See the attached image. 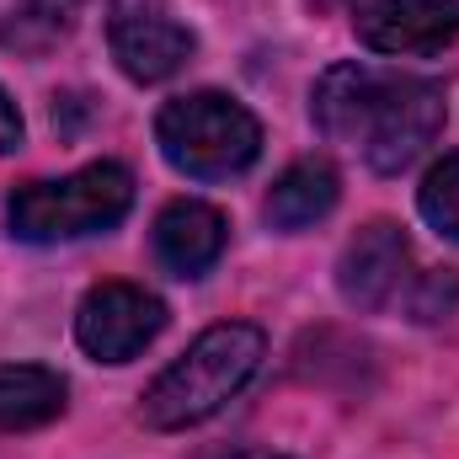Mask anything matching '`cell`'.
I'll use <instances>...</instances> for the list:
<instances>
[{
    "label": "cell",
    "mask_w": 459,
    "mask_h": 459,
    "mask_svg": "<svg viewBox=\"0 0 459 459\" xmlns=\"http://www.w3.org/2000/svg\"><path fill=\"white\" fill-rule=\"evenodd\" d=\"M108 43H113L117 70L128 81H139V86L171 81L198 48V38L166 11V0H113Z\"/></svg>",
    "instance_id": "8992f818"
},
{
    "label": "cell",
    "mask_w": 459,
    "mask_h": 459,
    "mask_svg": "<svg viewBox=\"0 0 459 459\" xmlns=\"http://www.w3.org/2000/svg\"><path fill=\"white\" fill-rule=\"evenodd\" d=\"M406 278H411V240L390 220L363 225L337 262V289L352 310H385L406 289Z\"/></svg>",
    "instance_id": "52a82bcc"
},
{
    "label": "cell",
    "mask_w": 459,
    "mask_h": 459,
    "mask_svg": "<svg viewBox=\"0 0 459 459\" xmlns=\"http://www.w3.org/2000/svg\"><path fill=\"white\" fill-rule=\"evenodd\" d=\"M310 117L326 139L358 144L379 177L406 171L444 128V86L428 75H401L379 65H337L316 81Z\"/></svg>",
    "instance_id": "6da1fadb"
},
{
    "label": "cell",
    "mask_w": 459,
    "mask_h": 459,
    "mask_svg": "<svg viewBox=\"0 0 459 459\" xmlns=\"http://www.w3.org/2000/svg\"><path fill=\"white\" fill-rule=\"evenodd\" d=\"M134 209V171L117 160L81 166L59 182H27L11 193L5 220L16 240L54 246V240H81L97 230H113Z\"/></svg>",
    "instance_id": "3957f363"
},
{
    "label": "cell",
    "mask_w": 459,
    "mask_h": 459,
    "mask_svg": "<svg viewBox=\"0 0 459 459\" xmlns=\"http://www.w3.org/2000/svg\"><path fill=\"white\" fill-rule=\"evenodd\" d=\"M155 144L182 177L225 182V177H240L246 166H256L262 123L225 91H193V97H177L160 108Z\"/></svg>",
    "instance_id": "277c9868"
},
{
    "label": "cell",
    "mask_w": 459,
    "mask_h": 459,
    "mask_svg": "<svg viewBox=\"0 0 459 459\" xmlns=\"http://www.w3.org/2000/svg\"><path fill=\"white\" fill-rule=\"evenodd\" d=\"M70 385L43 363H0V433L43 428L65 411Z\"/></svg>",
    "instance_id": "8fae6325"
},
{
    "label": "cell",
    "mask_w": 459,
    "mask_h": 459,
    "mask_svg": "<svg viewBox=\"0 0 459 459\" xmlns=\"http://www.w3.org/2000/svg\"><path fill=\"white\" fill-rule=\"evenodd\" d=\"M352 27L374 54H444L459 38V0H374Z\"/></svg>",
    "instance_id": "ba28073f"
},
{
    "label": "cell",
    "mask_w": 459,
    "mask_h": 459,
    "mask_svg": "<svg viewBox=\"0 0 459 459\" xmlns=\"http://www.w3.org/2000/svg\"><path fill=\"white\" fill-rule=\"evenodd\" d=\"M75 27V0H22L0 27V43L16 54H43Z\"/></svg>",
    "instance_id": "7c38bea8"
},
{
    "label": "cell",
    "mask_w": 459,
    "mask_h": 459,
    "mask_svg": "<svg viewBox=\"0 0 459 459\" xmlns=\"http://www.w3.org/2000/svg\"><path fill=\"white\" fill-rule=\"evenodd\" d=\"M22 144V113H16V102L0 91V155H11Z\"/></svg>",
    "instance_id": "9a60e30c"
},
{
    "label": "cell",
    "mask_w": 459,
    "mask_h": 459,
    "mask_svg": "<svg viewBox=\"0 0 459 459\" xmlns=\"http://www.w3.org/2000/svg\"><path fill=\"white\" fill-rule=\"evenodd\" d=\"M455 305H459V273L455 267L428 273V278L417 283V294H411V316H417V321H444Z\"/></svg>",
    "instance_id": "5bb4252c"
},
{
    "label": "cell",
    "mask_w": 459,
    "mask_h": 459,
    "mask_svg": "<svg viewBox=\"0 0 459 459\" xmlns=\"http://www.w3.org/2000/svg\"><path fill=\"white\" fill-rule=\"evenodd\" d=\"M225 235H230L225 214H220L214 204L177 198V204H166L160 220H155V256H160L166 273H177V278H198V273H209V267L220 262Z\"/></svg>",
    "instance_id": "9c48e42d"
},
{
    "label": "cell",
    "mask_w": 459,
    "mask_h": 459,
    "mask_svg": "<svg viewBox=\"0 0 459 459\" xmlns=\"http://www.w3.org/2000/svg\"><path fill=\"white\" fill-rule=\"evenodd\" d=\"M417 209H422V220L438 230L444 240H459V155H444V160L422 177Z\"/></svg>",
    "instance_id": "4fadbf2b"
},
{
    "label": "cell",
    "mask_w": 459,
    "mask_h": 459,
    "mask_svg": "<svg viewBox=\"0 0 459 459\" xmlns=\"http://www.w3.org/2000/svg\"><path fill=\"white\" fill-rule=\"evenodd\" d=\"M267 358V337L251 321H220L209 326L198 342L187 347L139 401L144 428L155 433H182L209 422L214 411H225L230 401L251 385V374Z\"/></svg>",
    "instance_id": "7a4b0ae2"
},
{
    "label": "cell",
    "mask_w": 459,
    "mask_h": 459,
    "mask_svg": "<svg viewBox=\"0 0 459 459\" xmlns=\"http://www.w3.org/2000/svg\"><path fill=\"white\" fill-rule=\"evenodd\" d=\"M230 459H283V455H267V449H246V455H230Z\"/></svg>",
    "instance_id": "2e32d148"
},
{
    "label": "cell",
    "mask_w": 459,
    "mask_h": 459,
    "mask_svg": "<svg viewBox=\"0 0 459 459\" xmlns=\"http://www.w3.org/2000/svg\"><path fill=\"white\" fill-rule=\"evenodd\" d=\"M337 193H342V182H337V171H332V160H294L278 182H273V193H267V225L273 230H310L316 220H326L332 209H337Z\"/></svg>",
    "instance_id": "30bf717a"
},
{
    "label": "cell",
    "mask_w": 459,
    "mask_h": 459,
    "mask_svg": "<svg viewBox=\"0 0 459 459\" xmlns=\"http://www.w3.org/2000/svg\"><path fill=\"white\" fill-rule=\"evenodd\" d=\"M166 332V305L139 283H97L75 310V342L97 363H128Z\"/></svg>",
    "instance_id": "5b68a950"
}]
</instances>
